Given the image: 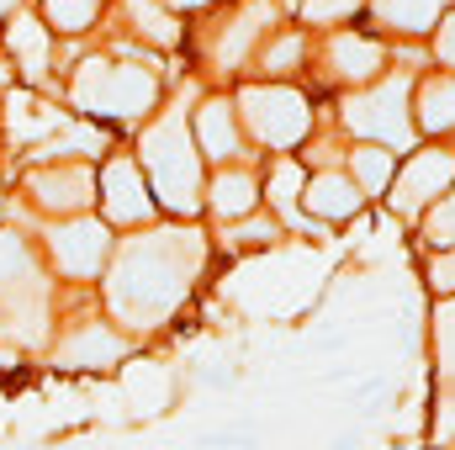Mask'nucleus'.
Here are the masks:
<instances>
[{
    "label": "nucleus",
    "instance_id": "423d86ee",
    "mask_svg": "<svg viewBox=\"0 0 455 450\" xmlns=\"http://www.w3.org/2000/svg\"><path fill=\"white\" fill-rule=\"evenodd\" d=\"M48 270L59 286H96L107 260L116 249V228L101 213H80V218H43L32 228Z\"/></svg>",
    "mask_w": 455,
    "mask_h": 450
},
{
    "label": "nucleus",
    "instance_id": "aec40b11",
    "mask_svg": "<svg viewBox=\"0 0 455 450\" xmlns=\"http://www.w3.org/2000/svg\"><path fill=\"white\" fill-rule=\"evenodd\" d=\"M371 21L392 37H424L440 27V16L451 11V0H365Z\"/></svg>",
    "mask_w": 455,
    "mask_h": 450
},
{
    "label": "nucleus",
    "instance_id": "2f4dec72",
    "mask_svg": "<svg viewBox=\"0 0 455 450\" xmlns=\"http://www.w3.org/2000/svg\"><path fill=\"white\" fill-rule=\"evenodd\" d=\"M11 85H21V80H16V69H11V59H5V53H0V96H5V91H11Z\"/></svg>",
    "mask_w": 455,
    "mask_h": 450
},
{
    "label": "nucleus",
    "instance_id": "b1692460",
    "mask_svg": "<svg viewBox=\"0 0 455 450\" xmlns=\"http://www.w3.org/2000/svg\"><path fill=\"white\" fill-rule=\"evenodd\" d=\"M37 5V16L53 27V37L64 43V37H91L101 21H107V5L112 0H32Z\"/></svg>",
    "mask_w": 455,
    "mask_h": 450
},
{
    "label": "nucleus",
    "instance_id": "4468645a",
    "mask_svg": "<svg viewBox=\"0 0 455 450\" xmlns=\"http://www.w3.org/2000/svg\"><path fill=\"white\" fill-rule=\"evenodd\" d=\"M275 21H281V5H275V0H238V11L228 16L223 27L212 32V43H207L212 69H218V75L249 69V59L265 48V37L275 32Z\"/></svg>",
    "mask_w": 455,
    "mask_h": 450
},
{
    "label": "nucleus",
    "instance_id": "f3484780",
    "mask_svg": "<svg viewBox=\"0 0 455 450\" xmlns=\"http://www.w3.org/2000/svg\"><path fill=\"white\" fill-rule=\"evenodd\" d=\"M360 207H365V191L355 186V175L339 170V165H323L302 186V213L313 223H349V218H360Z\"/></svg>",
    "mask_w": 455,
    "mask_h": 450
},
{
    "label": "nucleus",
    "instance_id": "6e6552de",
    "mask_svg": "<svg viewBox=\"0 0 455 450\" xmlns=\"http://www.w3.org/2000/svg\"><path fill=\"white\" fill-rule=\"evenodd\" d=\"M21 207L43 218H80L96 213V159H43L16 170Z\"/></svg>",
    "mask_w": 455,
    "mask_h": 450
},
{
    "label": "nucleus",
    "instance_id": "9b49d317",
    "mask_svg": "<svg viewBox=\"0 0 455 450\" xmlns=\"http://www.w3.org/2000/svg\"><path fill=\"white\" fill-rule=\"evenodd\" d=\"M0 53L11 59V69H16L21 85H37V91L59 96V37H53V27L37 16L32 0L0 21Z\"/></svg>",
    "mask_w": 455,
    "mask_h": 450
},
{
    "label": "nucleus",
    "instance_id": "393cba45",
    "mask_svg": "<svg viewBox=\"0 0 455 450\" xmlns=\"http://www.w3.org/2000/svg\"><path fill=\"white\" fill-rule=\"evenodd\" d=\"M302 59H307V37L302 32H270L265 48L254 53V64H259L265 80H286L291 69H302Z\"/></svg>",
    "mask_w": 455,
    "mask_h": 450
},
{
    "label": "nucleus",
    "instance_id": "7ed1b4c3",
    "mask_svg": "<svg viewBox=\"0 0 455 450\" xmlns=\"http://www.w3.org/2000/svg\"><path fill=\"white\" fill-rule=\"evenodd\" d=\"M138 165L148 175V191L159 202L164 218H180V223H196L207 213V159L196 149V133H191V112L186 101L154 112L138 127Z\"/></svg>",
    "mask_w": 455,
    "mask_h": 450
},
{
    "label": "nucleus",
    "instance_id": "f03ea898",
    "mask_svg": "<svg viewBox=\"0 0 455 450\" xmlns=\"http://www.w3.org/2000/svg\"><path fill=\"white\" fill-rule=\"evenodd\" d=\"M59 101L101 127H143L164 101V75L154 59H143V48L116 43V48L80 53L59 75Z\"/></svg>",
    "mask_w": 455,
    "mask_h": 450
},
{
    "label": "nucleus",
    "instance_id": "412c9836",
    "mask_svg": "<svg viewBox=\"0 0 455 450\" xmlns=\"http://www.w3.org/2000/svg\"><path fill=\"white\" fill-rule=\"evenodd\" d=\"M413 122L419 133H435V138L455 133V69H435L413 80Z\"/></svg>",
    "mask_w": 455,
    "mask_h": 450
},
{
    "label": "nucleus",
    "instance_id": "f704fd0d",
    "mask_svg": "<svg viewBox=\"0 0 455 450\" xmlns=\"http://www.w3.org/2000/svg\"><path fill=\"white\" fill-rule=\"evenodd\" d=\"M0 149H5V143H0Z\"/></svg>",
    "mask_w": 455,
    "mask_h": 450
},
{
    "label": "nucleus",
    "instance_id": "a211bd4d",
    "mask_svg": "<svg viewBox=\"0 0 455 450\" xmlns=\"http://www.w3.org/2000/svg\"><path fill=\"white\" fill-rule=\"evenodd\" d=\"M259 202H265V181H259L243 159L212 170V181H207V213H212L218 223H233V218L259 213Z\"/></svg>",
    "mask_w": 455,
    "mask_h": 450
},
{
    "label": "nucleus",
    "instance_id": "dca6fc26",
    "mask_svg": "<svg viewBox=\"0 0 455 450\" xmlns=\"http://www.w3.org/2000/svg\"><path fill=\"white\" fill-rule=\"evenodd\" d=\"M323 75L339 80V85H349V91L381 80V75H387V48H381V37L355 32V27H339V32L323 43Z\"/></svg>",
    "mask_w": 455,
    "mask_h": 450
},
{
    "label": "nucleus",
    "instance_id": "cd10ccee",
    "mask_svg": "<svg viewBox=\"0 0 455 450\" xmlns=\"http://www.w3.org/2000/svg\"><path fill=\"white\" fill-rule=\"evenodd\" d=\"M365 0H302V21L307 27H323V21H344V16H355Z\"/></svg>",
    "mask_w": 455,
    "mask_h": 450
},
{
    "label": "nucleus",
    "instance_id": "c756f323",
    "mask_svg": "<svg viewBox=\"0 0 455 450\" xmlns=\"http://www.w3.org/2000/svg\"><path fill=\"white\" fill-rule=\"evenodd\" d=\"M429 37H435V59H440L445 69H455V5L440 16V27H435Z\"/></svg>",
    "mask_w": 455,
    "mask_h": 450
},
{
    "label": "nucleus",
    "instance_id": "39448f33",
    "mask_svg": "<svg viewBox=\"0 0 455 450\" xmlns=\"http://www.w3.org/2000/svg\"><path fill=\"white\" fill-rule=\"evenodd\" d=\"M413 69H387L381 80L371 85H355L349 96L339 101V122L360 138V143H387V149H413Z\"/></svg>",
    "mask_w": 455,
    "mask_h": 450
},
{
    "label": "nucleus",
    "instance_id": "473e14b6",
    "mask_svg": "<svg viewBox=\"0 0 455 450\" xmlns=\"http://www.w3.org/2000/svg\"><path fill=\"white\" fill-rule=\"evenodd\" d=\"M21 5H27V0H0V21H5L11 11H21Z\"/></svg>",
    "mask_w": 455,
    "mask_h": 450
},
{
    "label": "nucleus",
    "instance_id": "a878e982",
    "mask_svg": "<svg viewBox=\"0 0 455 450\" xmlns=\"http://www.w3.org/2000/svg\"><path fill=\"white\" fill-rule=\"evenodd\" d=\"M218 228H223V244H233V249H265V244L281 238V223L265 218V213H249V218H233V223Z\"/></svg>",
    "mask_w": 455,
    "mask_h": 450
},
{
    "label": "nucleus",
    "instance_id": "5701e85b",
    "mask_svg": "<svg viewBox=\"0 0 455 450\" xmlns=\"http://www.w3.org/2000/svg\"><path fill=\"white\" fill-rule=\"evenodd\" d=\"M344 170L355 175V186L365 191V202L371 197H387L392 191V175H397V149H387V143H355L344 154Z\"/></svg>",
    "mask_w": 455,
    "mask_h": 450
},
{
    "label": "nucleus",
    "instance_id": "1a4fd4ad",
    "mask_svg": "<svg viewBox=\"0 0 455 450\" xmlns=\"http://www.w3.org/2000/svg\"><path fill=\"white\" fill-rule=\"evenodd\" d=\"M43 355H48V366H59V371H116V366H127V355H132V334H122L101 308L85 313V318H64V313H59L53 344H48Z\"/></svg>",
    "mask_w": 455,
    "mask_h": 450
},
{
    "label": "nucleus",
    "instance_id": "0eeeda50",
    "mask_svg": "<svg viewBox=\"0 0 455 450\" xmlns=\"http://www.w3.org/2000/svg\"><path fill=\"white\" fill-rule=\"evenodd\" d=\"M233 107H238L243 138L270 154H286V149L307 143V133H313V101L286 80H249L233 91Z\"/></svg>",
    "mask_w": 455,
    "mask_h": 450
},
{
    "label": "nucleus",
    "instance_id": "2eb2a0df",
    "mask_svg": "<svg viewBox=\"0 0 455 450\" xmlns=\"http://www.w3.org/2000/svg\"><path fill=\"white\" fill-rule=\"evenodd\" d=\"M191 133H196V149H202L207 165H238L249 154V138L238 127L233 96H202L191 107Z\"/></svg>",
    "mask_w": 455,
    "mask_h": 450
},
{
    "label": "nucleus",
    "instance_id": "ddd939ff",
    "mask_svg": "<svg viewBox=\"0 0 455 450\" xmlns=\"http://www.w3.org/2000/svg\"><path fill=\"white\" fill-rule=\"evenodd\" d=\"M451 186H455V149L451 143H429V149H419V154H408V159L397 165L387 202H392L397 218L413 223V218H424V207L440 202Z\"/></svg>",
    "mask_w": 455,
    "mask_h": 450
},
{
    "label": "nucleus",
    "instance_id": "20e7f679",
    "mask_svg": "<svg viewBox=\"0 0 455 450\" xmlns=\"http://www.w3.org/2000/svg\"><path fill=\"white\" fill-rule=\"evenodd\" d=\"M59 329V281L27 228H0V339L48 350Z\"/></svg>",
    "mask_w": 455,
    "mask_h": 450
},
{
    "label": "nucleus",
    "instance_id": "f257e3e1",
    "mask_svg": "<svg viewBox=\"0 0 455 450\" xmlns=\"http://www.w3.org/2000/svg\"><path fill=\"white\" fill-rule=\"evenodd\" d=\"M207 270V233L196 223L164 218L148 228L116 233V249L101 270V313L122 334H159L191 297L196 276Z\"/></svg>",
    "mask_w": 455,
    "mask_h": 450
},
{
    "label": "nucleus",
    "instance_id": "7c9ffc66",
    "mask_svg": "<svg viewBox=\"0 0 455 450\" xmlns=\"http://www.w3.org/2000/svg\"><path fill=\"white\" fill-rule=\"evenodd\" d=\"M164 5H170L175 16H186V11H212L218 0H164Z\"/></svg>",
    "mask_w": 455,
    "mask_h": 450
},
{
    "label": "nucleus",
    "instance_id": "9d476101",
    "mask_svg": "<svg viewBox=\"0 0 455 450\" xmlns=\"http://www.w3.org/2000/svg\"><path fill=\"white\" fill-rule=\"evenodd\" d=\"M96 213H101L116 233H127V228H148V223L164 218L159 202H154V191H148V175H143L138 154L112 149V154L96 165Z\"/></svg>",
    "mask_w": 455,
    "mask_h": 450
},
{
    "label": "nucleus",
    "instance_id": "bb28decb",
    "mask_svg": "<svg viewBox=\"0 0 455 450\" xmlns=\"http://www.w3.org/2000/svg\"><path fill=\"white\" fill-rule=\"evenodd\" d=\"M419 223H424V244H429V249H455V186L440 197V202L424 207Z\"/></svg>",
    "mask_w": 455,
    "mask_h": 450
},
{
    "label": "nucleus",
    "instance_id": "6ab92c4d",
    "mask_svg": "<svg viewBox=\"0 0 455 450\" xmlns=\"http://www.w3.org/2000/svg\"><path fill=\"white\" fill-rule=\"evenodd\" d=\"M116 11H122V27H127V37L132 43H143V48H180V37H186V27H180V16L164 5V0H116Z\"/></svg>",
    "mask_w": 455,
    "mask_h": 450
},
{
    "label": "nucleus",
    "instance_id": "4be33fe9",
    "mask_svg": "<svg viewBox=\"0 0 455 450\" xmlns=\"http://www.w3.org/2000/svg\"><path fill=\"white\" fill-rule=\"evenodd\" d=\"M302 186H307V175H302V165L297 159H275L270 165V181H265V202L275 207V223H297L307 238H318V223H307L297 207H302Z\"/></svg>",
    "mask_w": 455,
    "mask_h": 450
},
{
    "label": "nucleus",
    "instance_id": "c85d7f7f",
    "mask_svg": "<svg viewBox=\"0 0 455 450\" xmlns=\"http://www.w3.org/2000/svg\"><path fill=\"white\" fill-rule=\"evenodd\" d=\"M429 292L435 297H455V249H435L429 254Z\"/></svg>",
    "mask_w": 455,
    "mask_h": 450
},
{
    "label": "nucleus",
    "instance_id": "72a5a7b5",
    "mask_svg": "<svg viewBox=\"0 0 455 450\" xmlns=\"http://www.w3.org/2000/svg\"><path fill=\"white\" fill-rule=\"evenodd\" d=\"M275 5H281V11H302V0H275Z\"/></svg>",
    "mask_w": 455,
    "mask_h": 450
},
{
    "label": "nucleus",
    "instance_id": "f8f14e48",
    "mask_svg": "<svg viewBox=\"0 0 455 450\" xmlns=\"http://www.w3.org/2000/svg\"><path fill=\"white\" fill-rule=\"evenodd\" d=\"M69 107L59 101V96H48V91H37V85H11L5 96H0V143L16 154V165L37 149V143H48L53 133H64L69 127Z\"/></svg>",
    "mask_w": 455,
    "mask_h": 450
}]
</instances>
